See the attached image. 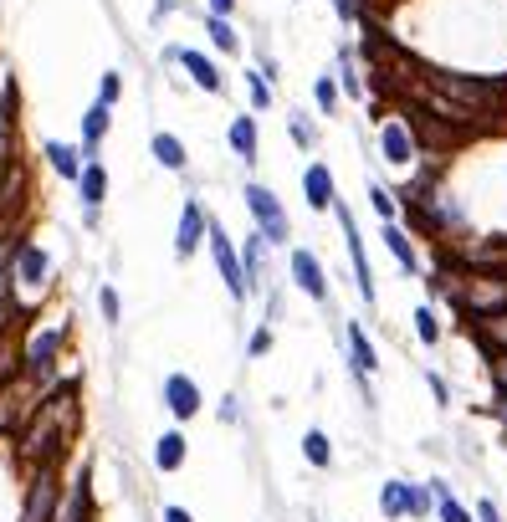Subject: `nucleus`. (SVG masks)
Segmentation results:
<instances>
[{"mask_svg": "<svg viewBox=\"0 0 507 522\" xmlns=\"http://www.w3.org/2000/svg\"><path fill=\"white\" fill-rule=\"evenodd\" d=\"M77 441V384H57L36 400V415L21 435V461L36 471H57L67 446Z\"/></svg>", "mask_w": 507, "mask_h": 522, "instance_id": "nucleus-1", "label": "nucleus"}, {"mask_svg": "<svg viewBox=\"0 0 507 522\" xmlns=\"http://www.w3.org/2000/svg\"><path fill=\"white\" fill-rule=\"evenodd\" d=\"M57 348H62V328H41V333L26 338V348H21V369H26V379H31L36 389H41V379L52 374Z\"/></svg>", "mask_w": 507, "mask_h": 522, "instance_id": "nucleus-2", "label": "nucleus"}, {"mask_svg": "<svg viewBox=\"0 0 507 522\" xmlns=\"http://www.w3.org/2000/svg\"><path fill=\"white\" fill-rule=\"evenodd\" d=\"M57 502H62V482H57V471H36V476H31V487H26L21 522H57Z\"/></svg>", "mask_w": 507, "mask_h": 522, "instance_id": "nucleus-3", "label": "nucleus"}, {"mask_svg": "<svg viewBox=\"0 0 507 522\" xmlns=\"http://www.w3.org/2000/svg\"><path fill=\"white\" fill-rule=\"evenodd\" d=\"M246 210L262 221V241H272V246L287 241V215H282V205L267 185H246Z\"/></svg>", "mask_w": 507, "mask_h": 522, "instance_id": "nucleus-4", "label": "nucleus"}, {"mask_svg": "<svg viewBox=\"0 0 507 522\" xmlns=\"http://www.w3.org/2000/svg\"><path fill=\"white\" fill-rule=\"evenodd\" d=\"M210 251H216V267L226 277V292L231 297H246V272H241V261H236V251H231V241H226V231L216 221H210Z\"/></svg>", "mask_w": 507, "mask_h": 522, "instance_id": "nucleus-5", "label": "nucleus"}, {"mask_svg": "<svg viewBox=\"0 0 507 522\" xmlns=\"http://www.w3.org/2000/svg\"><path fill=\"white\" fill-rule=\"evenodd\" d=\"M164 405H169V415H175V420L200 415V389H195V379L190 374H169L164 379Z\"/></svg>", "mask_w": 507, "mask_h": 522, "instance_id": "nucleus-6", "label": "nucleus"}, {"mask_svg": "<svg viewBox=\"0 0 507 522\" xmlns=\"http://www.w3.org/2000/svg\"><path fill=\"white\" fill-rule=\"evenodd\" d=\"M292 277H298V287L313 302H328V277H323V267H318L313 251H292Z\"/></svg>", "mask_w": 507, "mask_h": 522, "instance_id": "nucleus-7", "label": "nucleus"}, {"mask_svg": "<svg viewBox=\"0 0 507 522\" xmlns=\"http://www.w3.org/2000/svg\"><path fill=\"white\" fill-rule=\"evenodd\" d=\"M338 221H344V236H349V256H354V272H359V292L364 302H374V272H369V261H364V246H359V231L349 221V210H338Z\"/></svg>", "mask_w": 507, "mask_h": 522, "instance_id": "nucleus-8", "label": "nucleus"}, {"mask_svg": "<svg viewBox=\"0 0 507 522\" xmlns=\"http://www.w3.org/2000/svg\"><path fill=\"white\" fill-rule=\"evenodd\" d=\"M154 466L159 471H180L185 466V435L180 430H164L159 441H154Z\"/></svg>", "mask_w": 507, "mask_h": 522, "instance_id": "nucleus-9", "label": "nucleus"}, {"mask_svg": "<svg viewBox=\"0 0 507 522\" xmlns=\"http://www.w3.org/2000/svg\"><path fill=\"white\" fill-rule=\"evenodd\" d=\"M303 190H308V205L313 210H328L333 205V174H328V164H313L303 174Z\"/></svg>", "mask_w": 507, "mask_h": 522, "instance_id": "nucleus-10", "label": "nucleus"}, {"mask_svg": "<svg viewBox=\"0 0 507 522\" xmlns=\"http://www.w3.org/2000/svg\"><path fill=\"white\" fill-rule=\"evenodd\" d=\"M169 57H175V62H185V67H190V77L205 87V93H221V72H216V62H205L200 52H180V47L169 52Z\"/></svg>", "mask_w": 507, "mask_h": 522, "instance_id": "nucleus-11", "label": "nucleus"}, {"mask_svg": "<svg viewBox=\"0 0 507 522\" xmlns=\"http://www.w3.org/2000/svg\"><path fill=\"white\" fill-rule=\"evenodd\" d=\"M47 267H52V261H47V251H41V246H21V261H16V272H11V277L41 287V282H47Z\"/></svg>", "mask_w": 507, "mask_h": 522, "instance_id": "nucleus-12", "label": "nucleus"}, {"mask_svg": "<svg viewBox=\"0 0 507 522\" xmlns=\"http://www.w3.org/2000/svg\"><path fill=\"white\" fill-rule=\"evenodd\" d=\"M77 180H82V205L98 210V205H103V195H108V174H103V164H88V169L77 174Z\"/></svg>", "mask_w": 507, "mask_h": 522, "instance_id": "nucleus-13", "label": "nucleus"}, {"mask_svg": "<svg viewBox=\"0 0 507 522\" xmlns=\"http://www.w3.org/2000/svg\"><path fill=\"white\" fill-rule=\"evenodd\" d=\"M379 144H385V159L390 164H405L410 159V134H405V123H385V134H379Z\"/></svg>", "mask_w": 507, "mask_h": 522, "instance_id": "nucleus-14", "label": "nucleus"}, {"mask_svg": "<svg viewBox=\"0 0 507 522\" xmlns=\"http://www.w3.org/2000/svg\"><path fill=\"white\" fill-rule=\"evenodd\" d=\"M379 512H385V517H410V482H385V492H379Z\"/></svg>", "mask_w": 507, "mask_h": 522, "instance_id": "nucleus-15", "label": "nucleus"}, {"mask_svg": "<svg viewBox=\"0 0 507 522\" xmlns=\"http://www.w3.org/2000/svg\"><path fill=\"white\" fill-rule=\"evenodd\" d=\"M231 149H236V154H241L246 164L257 159V123H251L246 113H241V118L231 123Z\"/></svg>", "mask_w": 507, "mask_h": 522, "instance_id": "nucleus-16", "label": "nucleus"}, {"mask_svg": "<svg viewBox=\"0 0 507 522\" xmlns=\"http://www.w3.org/2000/svg\"><path fill=\"white\" fill-rule=\"evenodd\" d=\"M200 231H205V226H200V205L190 200V205H185V215H180V241H175V246H180V256H190V251L200 246Z\"/></svg>", "mask_w": 507, "mask_h": 522, "instance_id": "nucleus-17", "label": "nucleus"}, {"mask_svg": "<svg viewBox=\"0 0 507 522\" xmlns=\"http://www.w3.org/2000/svg\"><path fill=\"white\" fill-rule=\"evenodd\" d=\"M431 497H436V517H441V522H472V512L446 492V482H431Z\"/></svg>", "mask_w": 507, "mask_h": 522, "instance_id": "nucleus-18", "label": "nucleus"}, {"mask_svg": "<svg viewBox=\"0 0 507 522\" xmlns=\"http://www.w3.org/2000/svg\"><path fill=\"white\" fill-rule=\"evenodd\" d=\"M303 456H308V466H318V471L333 466V446H328L323 430H308V435H303Z\"/></svg>", "mask_w": 507, "mask_h": 522, "instance_id": "nucleus-19", "label": "nucleus"}, {"mask_svg": "<svg viewBox=\"0 0 507 522\" xmlns=\"http://www.w3.org/2000/svg\"><path fill=\"white\" fill-rule=\"evenodd\" d=\"M154 159H159L164 169H185V144H180L175 134H154Z\"/></svg>", "mask_w": 507, "mask_h": 522, "instance_id": "nucleus-20", "label": "nucleus"}, {"mask_svg": "<svg viewBox=\"0 0 507 522\" xmlns=\"http://www.w3.org/2000/svg\"><path fill=\"white\" fill-rule=\"evenodd\" d=\"M349 348H354V369H359V379L364 374H374V348H369V338H364V328H349Z\"/></svg>", "mask_w": 507, "mask_h": 522, "instance_id": "nucleus-21", "label": "nucleus"}, {"mask_svg": "<svg viewBox=\"0 0 507 522\" xmlns=\"http://www.w3.org/2000/svg\"><path fill=\"white\" fill-rule=\"evenodd\" d=\"M47 159H52V169H57V174H67V180H77V174H82V164H77V149H72V144H47Z\"/></svg>", "mask_w": 507, "mask_h": 522, "instance_id": "nucleus-22", "label": "nucleus"}, {"mask_svg": "<svg viewBox=\"0 0 507 522\" xmlns=\"http://www.w3.org/2000/svg\"><path fill=\"white\" fill-rule=\"evenodd\" d=\"M103 134H108V108H103V103H93V108H88V118H82V139H88V149H93Z\"/></svg>", "mask_w": 507, "mask_h": 522, "instance_id": "nucleus-23", "label": "nucleus"}, {"mask_svg": "<svg viewBox=\"0 0 507 522\" xmlns=\"http://www.w3.org/2000/svg\"><path fill=\"white\" fill-rule=\"evenodd\" d=\"M385 246L395 251V261H400L405 272H415V251H410V241H405V231H400V226H385Z\"/></svg>", "mask_w": 507, "mask_h": 522, "instance_id": "nucleus-24", "label": "nucleus"}, {"mask_svg": "<svg viewBox=\"0 0 507 522\" xmlns=\"http://www.w3.org/2000/svg\"><path fill=\"white\" fill-rule=\"evenodd\" d=\"M205 31H210V41H216L221 52H236V31H231V21H221V16H210L205 21Z\"/></svg>", "mask_w": 507, "mask_h": 522, "instance_id": "nucleus-25", "label": "nucleus"}, {"mask_svg": "<svg viewBox=\"0 0 507 522\" xmlns=\"http://www.w3.org/2000/svg\"><path fill=\"white\" fill-rule=\"evenodd\" d=\"M415 333L426 338V343H436V338H441V323H436V313H431V308H420V313H415Z\"/></svg>", "mask_w": 507, "mask_h": 522, "instance_id": "nucleus-26", "label": "nucleus"}, {"mask_svg": "<svg viewBox=\"0 0 507 522\" xmlns=\"http://www.w3.org/2000/svg\"><path fill=\"white\" fill-rule=\"evenodd\" d=\"M118 93H123V82H118V72H108V77H103V87H98V103H103V108H113V98H118Z\"/></svg>", "mask_w": 507, "mask_h": 522, "instance_id": "nucleus-27", "label": "nucleus"}, {"mask_svg": "<svg viewBox=\"0 0 507 522\" xmlns=\"http://www.w3.org/2000/svg\"><path fill=\"white\" fill-rule=\"evenodd\" d=\"M313 93H318V103H323V113H333V108H338V87H333L328 77H318V87H313Z\"/></svg>", "mask_w": 507, "mask_h": 522, "instance_id": "nucleus-28", "label": "nucleus"}, {"mask_svg": "<svg viewBox=\"0 0 507 522\" xmlns=\"http://www.w3.org/2000/svg\"><path fill=\"white\" fill-rule=\"evenodd\" d=\"M426 512H431V492L410 487V517H426Z\"/></svg>", "mask_w": 507, "mask_h": 522, "instance_id": "nucleus-29", "label": "nucleus"}, {"mask_svg": "<svg viewBox=\"0 0 507 522\" xmlns=\"http://www.w3.org/2000/svg\"><path fill=\"white\" fill-rule=\"evenodd\" d=\"M267 348H272V328H257L251 343H246V354H267Z\"/></svg>", "mask_w": 507, "mask_h": 522, "instance_id": "nucleus-30", "label": "nucleus"}, {"mask_svg": "<svg viewBox=\"0 0 507 522\" xmlns=\"http://www.w3.org/2000/svg\"><path fill=\"white\" fill-rule=\"evenodd\" d=\"M98 302H103V318H108V323H118V292L108 287V292H103Z\"/></svg>", "mask_w": 507, "mask_h": 522, "instance_id": "nucleus-31", "label": "nucleus"}, {"mask_svg": "<svg viewBox=\"0 0 507 522\" xmlns=\"http://www.w3.org/2000/svg\"><path fill=\"white\" fill-rule=\"evenodd\" d=\"M267 98H272V93H267V82H262V77H251V103L267 108Z\"/></svg>", "mask_w": 507, "mask_h": 522, "instance_id": "nucleus-32", "label": "nucleus"}, {"mask_svg": "<svg viewBox=\"0 0 507 522\" xmlns=\"http://www.w3.org/2000/svg\"><path fill=\"white\" fill-rule=\"evenodd\" d=\"M369 195H374V210H379V215H390V210H395V205H390V195H385V190H369Z\"/></svg>", "mask_w": 507, "mask_h": 522, "instance_id": "nucleus-33", "label": "nucleus"}, {"mask_svg": "<svg viewBox=\"0 0 507 522\" xmlns=\"http://www.w3.org/2000/svg\"><path fill=\"white\" fill-rule=\"evenodd\" d=\"M164 522H195L185 507H164Z\"/></svg>", "mask_w": 507, "mask_h": 522, "instance_id": "nucleus-34", "label": "nucleus"}, {"mask_svg": "<svg viewBox=\"0 0 507 522\" xmlns=\"http://www.w3.org/2000/svg\"><path fill=\"white\" fill-rule=\"evenodd\" d=\"M477 522H502V517H497V507H492V502H482V507H477Z\"/></svg>", "mask_w": 507, "mask_h": 522, "instance_id": "nucleus-35", "label": "nucleus"}, {"mask_svg": "<svg viewBox=\"0 0 507 522\" xmlns=\"http://www.w3.org/2000/svg\"><path fill=\"white\" fill-rule=\"evenodd\" d=\"M210 6H216V16H221V21H226V11H231V6H236V0H210Z\"/></svg>", "mask_w": 507, "mask_h": 522, "instance_id": "nucleus-36", "label": "nucleus"}, {"mask_svg": "<svg viewBox=\"0 0 507 522\" xmlns=\"http://www.w3.org/2000/svg\"><path fill=\"white\" fill-rule=\"evenodd\" d=\"M497 384L507 389V359H497Z\"/></svg>", "mask_w": 507, "mask_h": 522, "instance_id": "nucleus-37", "label": "nucleus"}]
</instances>
